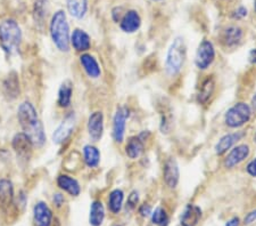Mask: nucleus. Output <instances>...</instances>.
<instances>
[{
	"label": "nucleus",
	"instance_id": "16",
	"mask_svg": "<svg viewBox=\"0 0 256 226\" xmlns=\"http://www.w3.org/2000/svg\"><path fill=\"white\" fill-rule=\"evenodd\" d=\"M57 186H58L62 191H64L71 196H79L81 193V185L76 178L72 176L62 174L57 177Z\"/></svg>",
	"mask_w": 256,
	"mask_h": 226
},
{
	"label": "nucleus",
	"instance_id": "33",
	"mask_svg": "<svg viewBox=\"0 0 256 226\" xmlns=\"http://www.w3.org/2000/svg\"><path fill=\"white\" fill-rule=\"evenodd\" d=\"M152 205H150L148 203H144L139 207L140 216L144 217V218H146V217H150L152 215Z\"/></svg>",
	"mask_w": 256,
	"mask_h": 226
},
{
	"label": "nucleus",
	"instance_id": "1",
	"mask_svg": "<svg viewBox=\"0 0 256 226\" xmlns=\"http://www.w3.org/2000/svg\"><path fill=\"white\" fill-rule=\"evenodd\" d=\"M18 119L23 133L31 139L33 145L36 147L42 146L46 142V134L38 112L32 103L23 102L18 106Z\"/></svg>",
	"mask_w": 256,
	"mask_h": 226
},
{
	"label": "nucleus",
	"instance_id": "42",
	"mask_svg": "<svg viewBox=\"0 0 256 226\" xmlns=\"http://www.w3.org/2000/svg\"><path fill=\"white\" fill-rule=\"evenodd\" d=\"M152 2H162V0H152Z\"/></svg>",
	"mask_w": 256,
	"mask_h": 226
},
{
	"label": "nucleus",
	"instance_id": "13",
	"mask_svg": "<svg viewBox=\"0 0 256 226\" xmlns=\"http://www.w3.org/2000/svg\"><path fill=\"white\" fill-rule=\"evenodd\" d=\"M163 178L168 188H176L179 184L180 170L174 158H168L163 167Z\"/></svg>",
	"mask_w": 256,
	"mask_h": 226
},
{
	"label": "nucleus",
	"instance_id": "12",
	"mask_svg": "<svg viewBox=\"0 0 256 226\" xmlns=\"http://www.w3.org/2000/svg\"><path fill=\"white\" fill-rule=\"evenodd\" d=\"M89 137L94 142L100 141L104 134V114L102 111H94L89 116L88 123H86Z\"/></svg>",
	"mask_w": 256,
	"mask_h": 226
},
{
	"label": "nucleus",
	"instance_id": "3",
	"mask_svg": "<svg viewBox=\"0 0 256 226\" xmlns=\"http://www.w3.org/2000/svg\"><path fill=\"white\" fill-rule=\"evenodd\" d=\"M22 44V31L14 20H5L0 23V46L8 55L20 52Z\"/></svg>",
	"mask_w": 256,
	"mask_h": 226
},
{
	"label": "nucleus",
	"instance_id": "27",
	"mask_svg": "<svg viewBox=\"0 0 256 226\" xmlns=\"http://www.w3.org/2000/svg\"><path fill=\"white\" fill-rule=\"evenodd\" d=\"M84 160L86 167L96 168L100 162V152L94 145L86 144L84 147Z\"/></svg>",
	"mask_w": 256,
	"mask_h": 226
},
{
	"label": "nucleus",
	"instance_id": "35",
	"mask_svg": "<svg viewBox=\"0 0 256 226\" xmlns=\"http://www.w3.org/2000/svg\"><path fill=\"white\" fill-rule=\"evenodd\" d=\"M52 203L57 208L63 207V204L65 203L64 195L62 194V193H55V194H54V196H52Z\"/></svg>",
	"mask_w": 256,
	"mask_h": 226
},
{
	"label": "nucleus",
	"instance_id": "21",
	"mask_svg": "<svg viewBox=\"0 0 256 226\" xmlns=\"http://www.w3.org/2000/svg\"><path fill=\"white\" fill-rule=\"evenodd\" d=\"M71 45L76 52L84 54L92 47V39L86 31L81 29H76L71 36Z\"/></svg>",
	"mask_w": 256,
	"mask_h": 226
},
{
	"label": "nucleus",
	"instance_id": "32",
	"mask_svg": "<svg viewBox=\"0 0 256 226\" xmlns=\"http://www.w3.org/2000/svg\"><path fill=\"white\" fill-rule=\"evenodd\" d=\"M139 192L138 191H132L129 196H128V201H126V210H134V208H137V204L139 203Z\"/></svg>",
	"mask_w": 256,
	"mask_h": 226
},
{
	"label": "nucleus",
	"instance_id": "17",
	"mask_svg": "<svg viewBox=\"0 0 256 226\" xmlns=\"http://www.w3.org/2000/svg\"><path fill=\"white\" fill-rule=\"evenodd\" d=\"M244 31L242 28L237 26H230L224 29V34H222V43L226 47L234 48L242 41Z\"/></svg>",
	"mask_w": 256,
	"mask_h": 226
},
{
	"label": "nucleus",
	"instance_id": "5",
	"mask_svg": "<svg viewBox=\"0 0 256 226\" xmlns=\"http://www.w3.org/2000/svg\"><path fill=\"white\" fill-rule=\"evenodd\" d=\"M252 108L245 102H238L231 106L224 114V123L229 128H240L245 126L252 118Z\"/></svg>",
	"mask_w": 256,
	"mask_h": 226
},
{
	"label": "nucleus",
	"instance_id": "11",
	"mask_svg": "<svg viewBox=\"0 0 256 226\" xmlns=\"http://www.w3.org/2000/svg\"><path fill=\"white\" fill-rule=\"evenodd\" d=\"M54 215L50 207L44 201H39L33 207V225L34 226H52Z\"/></svg>",
	"mask_w": 256,
	"mask_h": 226
},
{
	"label": "nucleus",
	"instance_id": "19",
	"mask_svg": "<svg viewBox=\"0 0 256 226\" xmlns=\"http://www.w3.org/2000/svg\"><path fill=\"white\" fill-rule=\"evenodd\" d=\"M140 26H142V19H140L138 12L136 11H128L120 22L121 30L126 34H134L139 30Z\"/></svg>",
	"mask_w": 256,
	"mask_h": 226
},
{
	"label": "nucleus",
	"instance_id": "25",
	"mask_svg": "<svg viewBox=\"0 0 256 226\" xmlns=\"http://www.w3.org/2000/svg\"><path fill=\"white\" fill-rule=\"evenodd\" d=\"M107 205H108L110 211L118 215L121 212L123 205H124V192L121 188H115L110 193L108 200H107Z\"/></svg>",
	"mask_w": 256,
	"mask_h": 226
},
{
	"label": "nucleus",
	"instance_id": "28",
	"mask_svg": "<svg viewBox=\"0 0 256 226\" xmlns=\"http://www.w3.org/2000/svg\"><path fill=\"white\" fill-rule=\"evenodd\" d=\"M214 89H216V82H214V79L212 77H208L200 85V92H198L197 95L198 102L202 103V104H205V103L212 97Z\"/></svg>",
	"mask_w": 256,
	"mask_h": 226
},
{
	"label": "nucleus",
	"instance_id": "38",
	"mask_svg": "<svg viewBox=\"0 0 256 226\" xmlns=\"http://www.w3.org/2000/svg\"><path fill=\"white\" fill-rule=\"evenodd\" d=\"M239 224H240V219L238 217H232V218L226 221V226H239Z\"/></svg>",
	"mask_w": 256,
	"mask_h": 226
},
{
	"label": "nucleus",
	"instance_id": "8",
	"mask_svg": "<svg viewBox=\"0 0 256 226\" xmlns=\"http://www.w3.org/2000/svg\"><path fill=\"white\" fill-rule=\"evenodd\" d=\"M76 117L74 112H71L62 121L60 125L57 127L52 134V141L55 144H63L71 136L74 128H76Z\"/></svg>",
	"mask_w": 256,
	"mask_h": 226
},
{
	"label": "nucleus",
	"instance_id": "44",
	"mask_svg": "<svg viewBox=\"0 0 256 226\" xmlns=\"http://www.w3.org/2000/svg\"><path fill=\"white\" fill-rule=\"evenodd\" d=\"M114 226H122V225H114Z\"/></svg>",
	"mask_w": 256,
	"mask_h": 226
},
{
	"label": "nucleus",
	"instance_id": "15",
	"mask_svg": "<svg viewBox=\"0 0 256 226\" xmlns=\"http://www.w3.org/2000/svg\"><path fill=\"white\" fill-rule=\"evenodd\" d=\"M80 64L86 73V76L92 78V79H98L102 76L100 65H99L96 57L88 54V53H84V54L80 55Z\"/></svg>",
	"mask_w": 256,
	"mask_h": 226
},
{
	"label": "nucleus",
	"instance_id": "22",
	"mask_svg": "<svg viewBox=\"0 0 256 226\" xmlns=\"http://www.w3.org/2000/svg\"><path fill=\"white\" fill-rule=\"evenodd\" d=\"M105 207L100 200H94L90 205L89 223L92 226H102L105 220Z\"/></svg>",
	"mask_w": 256,
	"mask_h": 226
},
{
	"label": "nucleus",
	"instance_id": "26",
	"mask_svg": "<svg viewBox=\"0 0 256 226\" xmlns=\"http://www.w3.org/2000/svg\"><path fill=\"white\" fill-rule=\"evenodd\" d=\"M2 89L5 95L10 98V100H15L16 97L20 95V82L18 75L15 72L10 73L7 77V79L4 81Z\"/></svg>",
	"mask_w": 256,
	"mask_h": 226
},
{
	"label": "nucleus",
	"instance_id": "4",
	"mask_svg": "<svg viewBox=\"0 0 256 226\" xmlns=\"http://www.w3.org/2000/svg\"><path fill=\"white\" fill-rule=\"evenodd\" d=\"M187 59V48L182 37H176L168 47L165 57V72L168 77L179 75Z\"/></svg>",
	"mask_w": 256,
	"mask_h": 226
},
{
	"label": "nucleus",
	"instance_id": "40",
	"mask_svg": "<svg viewBox=\"0 0 256 226\" xmlns=\"http://www.w3.org/2000/svg\"><path fill=\"white\" fill-rule=\"evenodd\" d=\"M252 106L256 110V94H254L253 97H252Z\"/></svg>",
	"mask_w": 256,
	"mask_h": 226
},
{
	"label": "nucleus",
	"instance_id": "24",
	"mask_svg": "<svg viewBox=\"0 0 256 226\" xmlns=\"http://www.w3.org/2000/svg\"><path fill=\"white\" fill-rule=\"evenodd\" d=\"M73 95V85L70 80H65L60 85L58 90V98H57V104L62 109H68L71 106Z\"/></svg>",
	"mask_w": 256,
	"mask_h": 226
},
{
	"label": "nucleus",
	"instance_id": "6",
	"mask_svg": "<svg viewBox=\"0 0 256 226\" xmlns=\"http://www.w3.org/2000/svg\"><path fill=\"white\" fill-rule=\"evenodd\" d=\"M216 61V48L212 41L204 39L198 46L195 54V65L198 70L205 71Z\"/></svg>",
	"mask_w": 256,
	"mask_h": 226
},
{
	"label": "nucleus",
	"instance_id": "31",
	"mask_svg": "<svg viewBox=\"0 0 256 226\" xmlns=\"http://www.w3.org/2000/svg\"><path fill=\"white\" fill-rule=\"evenodd\" d=\"M47 0H38L34 6V15L36 21H44L47 16Z\"/></svg>",
	"mask_w": 256,
	"mask_h": 226
},
{
	"label": "nucleus",
	"instance_id": "9",
	"mask_svg": "<svg viewBox=\"0 0 256 226\" xmlns=\"http://www.w3.org/2000/svg\"><path fill=\"white\" fill-rule=\"evenodd\" d=\"M250 147L248 144H239V145H234L232 149L230 150V152L226 154V157L224 159V167L226 169H232L236 166H238L239 163H242V161L250 157Z\"/></svg>",
	"mask_w": 256,
	"mask_h": 226
},
{
	"label": "nucleus",
	"instance_id": "39",
	"mask_svg": "<svg viewBox=\"0 0 256 226\" xmlns=\"http://www.w3.org/2000/svg\"><path fill=\"white\" fill-rule=\"evenodd\" d=\"M250 61L252 63L256 65V48L255 49H252L250 52Z\"/></svg>",
	"mask_w": 256,
	"mask_h": 226
},
{
	"label": "nucleus",
	"instance_id": "10",
	"mask_svg": "<svg viewBox=\"0 0 256 226\" xmlns=\"http://www.w3.org/2000/svg\"><path fill=\"white\" fill-rule=\"evenodd\" d=\"M12 145H13V149L18 159L28 161L31 158L34 145L24 133L16 134L13 138V142H12Z\"/></svg>",
	"mask_w": 256,
	"mask_h": 226
},
{
	"label": "nucleus",
	"instance_id": "2",
	"mask_svg": "<svg viewBox=\"0 0 256 226\" xmlns=\"http://www.w3.org/2000/svg\"><path fill=\"white\" fill-rule=\"evenodd\" d=\"M50 36L52 43L55 44L58 51L63 53L70 52V47H71L70 26L63 11H58L54 14L50 22Z\"/></svg>",
	"mask_w": 256,
	"mask_h": 226
},
{
	"label": "nucleus",
	"instance_id": "37",
	"mask_svg": "<svg viewBox=\"0 0 256 226\" xmlns=\"http://www.w3.org/2000/svg\"><path fill=\"white\" fill-rule=\"evenodd\" d=\"M255 220H256V209H254V210H252L250 212L247 213V215L245 216V218H244V224L250 225L252 223H254Z\"/></svg>",
	"mask_w": 256,
	"mask_h": 226
},
{
	"label": "nucleus",
	"instance_id": "29",
	"mask_svg": "<svg viewBox=\"0 0 256 226\" xmlns=\"http://www.w3.org/2000/svg\"><path fill=\"white\" fill-rule=\"evenodd\" d=\"M66 5H68V10L73 18L81 20L84 18L88 10V4L86 0H66Z\"/></svg>",
	"mask_w": 256,
	"mask_h": 226
},
{
	"label": "nucleus",
	"instance_id": "20",
	"mask_svg": "<svg viewBox=\"0 0 256 226\" xmlns=\"http://www.w3.org/2000/svg\"><path fill=\"white\" fill-rule=\"evenodd\" d=\"M202 217V209L198 205L189 203L184 207L180 216L181 226H197Z\"/></svg>",
	"mask_w": 256,
	"mask_h": 226
},
{
	"label": "nucleus",
	"instance_id": "18",
	"mask_svg": "<svg viewBox=\"0 0 256 226\" xmlns=\"http://www.w3.org/2000/svg\"><path fill=\"white\" fill-rule=\"evenodd\" d=\"M14 203V186L13 183L7 178L0 179V207L4 210L10 209Z\"/></svg>",
	"mask_w": 256,
	"mask_h": 226
},
{
	"label": "nucleus",
	"instance_id": "7",
	"mask_svg": "<svg viewBox=\"0 0 256 226\" xmlns=\"http://www.w3.org/2000/svg\"><path fill=\"white\" fill-rule=\"evenodd\" d=\"M130 117V110L126 106H121L116 110L113 118V138L114 141L121 144L124 141L126 120Z\"/></svg>",
	"mask_w": 256,
	"mask_h": 226
},
{
	"label": "nucleus",
	"instance_id": "36",
	"mask_svg": "<svg viewBox=\"0 0 256 226\" xmlns=\"http://www.w3.org/2000/svg\"><path fill=\"white\" fill-rule=\"evenodd\" d=\"M246 170L248 172V175H250L252 177H256V158L252 160V161L247 164Z\"/></svg>",
	"mask_w": 256,
	"mask_h": 226
},
{
	"label": "nucleus",
	"instance_id": "41",
	"mask_svg": "<svg viewBox=\"0 0 256 226\" xmlns=\"http://www.w3.org/2000/svg\"><path fill=\"white\" fill-rule=\"evenodd\" d=\"M254 8H255V12H256V0H255V5H254Z\"/></svg>",
	"mask_w": 256,
	"mask_h": 226
},
{
	"label": "nucleus",
	"instance_id": "23",
	"mask_svg": "<svg viewBox=\"0 0 256 226\" xmlns=\"http://www.w3.org/2000/svg\"><path fill=\"white\" fill-rule=\"evenodd\" d=\"M126 154L131 160H136L142 157L144 151V143L138 136H132L126 144Z\"/></svg>",
	"mask_w": 256,
	"mask_h": 226
},
{
	"label": "nucleus",
	"instance_id": "30",
	"mask_svg": "<svg viewBox=\"0 0 256 226\" xmlns=\"http://www.w3.org/2000/svg\"><path fill=\"white\" fill-rule=\"evenodd\" d=\"M150 218L152 223L156 226H168L170 223V217L163 207H156L152 212Z\"/></svg>",
	"mask_w": 256,
	"mask_h": 226
},
{
	"label": "nucleus",
	"instance_id": "14",
	"mask_svg": "<svg viewBox=\"0 0 256 226\" xmlns=\"http://www.w3.org/2000/svg\"><path fill=\"white\" fill-rule=\"evenodd\" d=\"M244 136H245V131H236V133L226 134L224 136H222L218 139L216 147H214L216 155H224V153H226V152L230 149H232L240 139H242Z\"/></svg>",
	"mask_w": 256,
	"mask_h": 226
},
{
	"label": "nucleus",
	"instance_id": "43",
	"mask_svg": "<svg viewBox=\"0 0 256 226\" xmlns=\"http://www.w3.org/2000/svg\"><path fill=\"white\" fill-rule=\"evenodd\" d=\"M254 141H255V143H256V134H255V136H254Z\"/></svg>",
	"mask_w": 256,
	"mask_h": 226
},
{
	"label": "nucleus",
	"instance_id": "34",
	"mask_svg": "<svg viewBox=\"0 0 256 226\" xmlns=\"http://www.w3.org/2000/svg\"><path fill=\"white\" fill-rule=\"evenodd\" d=\"M247 13H248V12H247V8H245L244 6H240V7H238L237 10L234 12L232 18L234 20H242L244 18H246Z\"/></svg>",
	"mask_w": 256,
	"mask_h": 226
}]
</instances>
